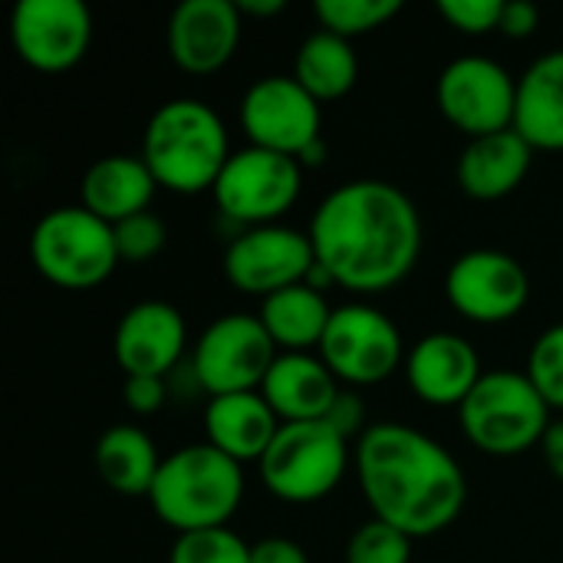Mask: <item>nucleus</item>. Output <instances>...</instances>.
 <instances>
[{
  "mask_svg": "<svg viewBox=\"0 0 563 563\" xmlns=\"http://www.w3.org/2000/svg\"><path fill=\"white\" fill-rule=\"evenodd\" d=\"M307 234L317 264L353 294H383L402 284L422 254L416 201L383 178L333 188L313 211Z\"/></svg>",
  "mask_w": 563,
  "mask_h": 563,
  "instance_id": "f257e3e1",
  "label": "nucleus"
},
{
  "mask_svg": "<svg viewBox=\"0 0 563 563\" xmlns=\"http://www.w3.org/2000/svg\"><path fill=\"white\" fill-rule=\"evenodd\" d=\"M356 478L373 518L412 541L452 528L468 498L462 465L435 439L402 422H376L360 435Z\"/></svg>",
  "mask_w": 563,
  "mask_h": 563,
  "instance_id": "f03ea898",
  "label": "nucleus"
},
{
  "mask_svg": "<svg viewBox=\"0 0 563 563\" xmlns=\"http://www.w3.org/2000/svg\"><path fill=\"white\" fill-rule=\"evenodd\" d=\"M142 158L152 168L158 188L175 195H201L214 188L231 142L221 115L201 99L162 102L142 135Z\"/></svg>",
  "mask_w": 563,
  "mask_h": 563,
  "instance_id": "7ed1b4c3",
  "label": "nucleus"
},
{
  "mask_svg": "<svg viewBox=\"0 0 563 563\" xmlns=\"http://www.w3.org/2000/svg\"><path fill=\"white\" fill-rule=\"evenodd\" d=\"M244 498L241 462L218 452L211 442L185 445L162 459L148 492L152 511L178 534L228 528Z\"/></svg>",
  "mask_w": 563,
  "mask_h": 563,
  "instance_id": "20e7f679",
  "label": "nucleus"
},
{
  "mask_svg": "<svg viewBox=\"0 0 563 563\" xmlns=\"http://www.w3.org/2000/svg\"><path fill=\"white\" fill-rule=\"evenodd\" d=\"M465 439L485 455L511 459L541 445L551 426V406L518 369H492L478 379L468 399L459 406Z\"/></svg>",
  "mask_w": 563,
  "mask_h": 563,
  "instance_id": "39448f33",
  "label": "nucleus"
},
{
  "mask_svg": "<svg viewBox=\"0 0 563 563\" xmlns=\"http://www.w3.org/2000/svg\"><path fill=\"white\" fill-rule=\"evenodd\" d=\"M30 257L49 284L89 290L109 280L119 264L115 231L82 205H63L36 221Z\"/></svg>",
  "mask_w": 563,
  "mask_h": 563,
  "instance_id": "423d86ee",
  "label": "nucleus"
},
{
  "mask_svg": "<svg viewBox=\"0 0 563 563\" xmlns=\"http://www.w3.org/2000/svg\"><path fill=\"white\" fill-rule=\"evenodd\" d=\"M257 465L271 495L290 505H310L340 485L350 465V449L323 419L284 422Z\"/></svg>",
  "mask_w": 563,
  "mask_h": 563,
  "instance_id": "0eeeda50",
  "label": "nucleus"
},
{
  "mask_svg": "<svg viewBox=\"0 0 563 563\" xmlns=\"http://www.w3.org/2000/svg\"><path fill=\"white\" fill-rule=\"evenodd\" d=\"M303 188V165L294 155L244 145L231 152L218 181V211L244 228L280 224V218L297 205Z\"/></svg>",
  "mask_w": 563,
  "mask_h": 563,
  "instance_id": "6e6552de",
  "label": "nucleus"
},
{
  "mask_svg": "<svg viewBox=\"0 0 563 563\" xmlns=\"http://www.w3.org/2000/svg\"><path fill=\"white\" fill-rule=\"evenodd\" d=\"M277 353L280 350L274 346L261 317L224 313L198 336L191 353V373L198 386L211 396L254 393L264 386Z\"/></svg>",
  "mask_w": 563,
  "mask_h": 563,
  "instance_id": "1a4fd4ad",
  "label": "nucleus"
},
{
  "mask_svg": "<svg viewBox=\"0 0 563 563\" xmlns=\"http://www.w3.org/2000/svg\"><path fill=\"white\" fill-rule=\"evenodd\" d=\"M406 356L402 333L373 303L333 307L330 327L320 343V360L346 386H376L389 379Z\"/></svg>",
  "mask_w": 563,
  "mask_h": 563,
  "instance_id": "9d476101",
  "label": "nucleus"
},
{
  "mask_svg": "<svg viewBox=\"0 0 563 563\" xmlns=\"http://www.w3.org/2000/svg\"><path fill=\"white\" fill-rule=\"evenodd\" d=\"M439 112L468 139L515 129L518 79L492 56H459L435 82Z\"/></svg>",
  "mask_w": 563,
  "mask_h": 563,
  "instance_id": "9b49d317",
  "label": "nucleus"
},
{
  "mask_svg": "<svg viewBox=\"0 0 563 563\" xmlns=\"http://www.w3.org/2000/svg\"><path fill=\"white\" fill-rule=\"evenodd\" d=\"M317 264L307 231L287 224L244 228L224 251V277L254 297H271L294 284H303Z\"/></svg>",
  "mask_w": 563,
  "mask_h": 563,
  "instance_id": "f8f14e48",
  "label": "nucleus"
},
{
  "mask_svg": "<svg viewBox=\"0 0 563 563\" xmlns=\"http://www.w3.org/2000/svg\"><path fill=\"white\" fill-rule=\"evenodd\" d=\"M449 303L472 323L515 320L531 300V277L521 261L495 247H475L455 257L445 274Z\"/></svg>",
  "mask_w": 563,
  "mask_h": 563,
  "instance_id": "ddd939ff",
  "label": "nucleus"
},
{
  "mask_svg": "<svg viewBox=\"0 0 563 563\" xmlns=\"http://www.w3.org/2000/svg\"><path fill=\"white\" fill-rule=\"evenodd\" d=\"M10 40L26 66L63 73L86 56L92 43V13L82 0H16Z\"/></svg>",
  "mask_w": 563,
  "mask_h": 563,
  "instance_id": "4468645a",
  "label": "nucleus"
},
{
  "mask_svg": "<svg viewBox=\"0 0 563 563\" xmlns=\"http://www.w3.org/2000/svg\"><path fill=\"white\" fill-rule=\"evenodd\" d=\"M320 102L294 76H261L241 99L247 142L280 155H300L320 135Z\"/></svg>",
  "mask_w": 563,
  "mask_h": 563,
  "instance_id": "2eb2a0df",
  "label": "nucleus"
},
{
  "mask_svg": "<svg viewBox=\"0 0 563 563\" xmlns=\"http://www.w3.org/2000/svg\"><path fill=\"white\" fill-rule=\"evenodd\" d=\"M241 43V10L234 0H185L168 20V53L178 69L218 73Z\"/></svg>",
  "mask_w": 563,
  "mask_h": 563,
  "instance_id": "dca6fc26",
  "label": "nucleus"
},
{
  "mask_svg": "<svg viewBox=\"0 0 563 563\" xmlns=\"http://www.w3.org/2000/svg\"><path fill=\"white\" fill-rule=\"evenodd\" d=\"M188 343V327L168 300L132 303L115 327V363L125 376H168Z\"/></svg>",
  "mask_w": 563,
  "mask_h": 563,
  "instance_id": "f3484780",
  "label": "nucleus"
},
{
  "mask_svg": "<svg viewBox=\"0 0 563 563\" xmlns=\"http://www.w3.org/2000/svg\"><path fill=\"white\" fill-rule=\"evenodd\" d=\"M485 376L478 350L449 330L429 333L422 340L412 343V350L406 353V379L409 389L429 402V406H462L468 399V393L478 386V379Z\"/></svg>",
  "mask_w": 563,
  "mask_h": 563,
  "instance_id": "a211bd4d",
  "label": "nucleus"
},
{
  "mask_svg": "<svg viewBox=\"0 0 563 563\" xmlns=\"http://www.w3.org/2000/svg\"><path fill=\"white\" fill-rule=\"evenodd\" d=\"M340 393V379L320 353H277L261 396L280 422H320Z\"/></svg>",
  "mask_w": 563,
  "mask_h": 563,
  "instance_id": "6ab92c4d",
  "label": "nucleus"
},
{
  "mask_svg": "<svg viewBox=\"0 0 563 563\" xmlns=\"http://www.w3.org/2000/svg\"><path fill=\"white\" fill-rule=\"evenodd\" d=\"M280 419L271 409V402L254 393H228V396H211L205 409V432L208 442L224 452L234 462H261L264 452L271 449L274 435L280 432Z\"/></svg>",
  "mask_w": 563,
  "mask_h": 563,
  "instance_id": "aec40b11",
  "label": "nucleus"
},
{
  "mask_svg": "<svg viewBox=\"0 0 563 563\" xmlns=\"http://www.w3.org/2000/svg\"><path fill=\"white\" fill-rule=\"evenodd\" d=\"M534 148L515 132H492L468 139V145L459 155V185L475 201H498L511 195L531 172Z\"/></svg>",
  "mask_w": 563,
  "mask_h": 563,
  "instance_id": "412c9836",
  "label": "nucleus"
},
{
  "mask_svg": "<svg viewBox=\"0 0 563 563\" xmlns=\"http://www.w3.org/2000/svg\"><path fill=\"white\" fill-rule=\"evenodd\" d=\"M515 132L534 152H563V49L538 56L518 76Z\"/></svg>",
  "mask_w": 563,
  "mask_h": 563,
  "instance_id": "4be33fe9",
  "label": "nucleus"
},
{
  "mask_svg": "<svg viewBox=\"0 0 563 563\" xmlns=\"http://www.w3.org/2000/svg\"><path fill=\"white\" fill-rule=\"evenodd\" d=\"M158 181L142 155H106L96 158L79 185L82 208L96 218L119 224L132 214L148 211Z\"/></svg>",
  "mask_w": 563,
  "mask_h": 563,
  "instance_id": "5701e85b",
  "label": "nucleus"
},
{
  "mask_svg": "<svg viewBox=\"0 0 563 563\" xmlns=\"http://www.w3.org/2000/svg\"><path fill=\"white\" fill-rule=\"evenodd\" d=\"M257 317L280 353H310V350H320L333 307L317 287L303 280V284H294L287 290L264 297Z\"/></svg>",
  "mask_w": 563,
  "mask_h": 563,
  "instance_id": "b1692460",
  "label": "nucleus"
},
{
  "mask_svg": "<svg viewBox=\"0 0 563 563\" xmlns=\"http://www.w3.org/2000/svg\"><path fill=\"white\" fill-rule=\"evenodd\" d=\"M158 465V449L139 426H112L96 442V472L119 495L148 498Z\"/></svg>",
  "mask_w": 563,
  "mask_h": 563,
  "instance_id": "393cba45",
  "label": "nucleus"
},
{
  "mask_svg": "<svg viewBox=\"0 0 563 563\" xmlns=\"http://www.w3.org/2000/svg\"><path fill=\"white\" fill-rule=\"evenodd\" d=\"M294 79L317 102L343 99L360 79V59H356L353 43L320 26L300 43L297 59H294Z\"/></svg>",
  "mask_w": 563,
  "mask_h": 563,
  "instance_id": "a878e982",
  "label": "nucleus"
},
{
  "mask_svg": "<svg viewBox=\"0 0 563 563\" xmlns=\"http://www.w3.org/2000/svg\"><path fill=\"white\" fill-rule=\"evenodd\" d=\"M399 10H402L399 0H317L313 3V13L323 23V30L346 40L379 30Z\"/></svg>",
  "mask_w": 563,
  "mask_h": 563,
  "instance_id": "bb28decb",
  "label": "nucleus"
},
{
  "mask_svg": "<svg viewBox=\"0 0 563 563\" xmlns=\"http://www.w3.org/2000/svg\"><path fill=\"white\" fill-rule=\"evenodd\" d=\"M168 563H251V544H244L231 528H205L178 534Z\"/></svg>",
  "mask_w": 563,
  "mask_h": 563,
  "instance_id": "cd10ccee",
  "label": "nucleus"
},
{
  "mask_svg": "<svg viewBox=\"0 0 563 563\" xmlns=\"http://www.w3.org/2000/svg\"><path fill=\"white\" fill-rule=\"evenodd\" d=\"M412 561V538L399 528L369 518L360 525L346 544V563H409Z\"/></svg>",
  "mask_w": 563,
  "mask_h": 563,
  "instance_id": "c85d7f7f",
  "label": "nucleus"
},
{
  "mask_svg": "<svg viewBox=\"0 0 563 563\" xmlns=\"http://www.w3.org/2000/svg\"><path fill=\"white\" fill-rule=\"evenodd\" d=\"M525 373L551 409H563V323L548 327L534 340Z\"/></svg>",
  "mask_w": 563,
  "mask_h": 563,
  "instance_id": "c756f323",
  "label": "nucleus"
},
{
  "mask_svg": "<svg viewBox=\"0 0 563 563\" xmlns=\"http://www.w3.org/2000/svg\"><path fill=\"white\" fill-rule=\"evenodd\" d=\"M112 231H115L119 261H129V264H145V261L158 257L168 241L165 221L152 211L132 214V218L112 224Z\"/></svg>",
  "mask_w": 563,
  "mask_h": 563,
  "instance_id": "7c9ffc66",
  "label": "nucleus"
},
{
  "mask_svg": "<svg viewBox=\"0 0 563 563\" xmlns=\"http://www.w3.org/2000/svg\"><path fill=\"white\" fill-rule=\"evenodd\" d=\"M435 7L445 16V23H452L459 33L485 36L501 26L505 0H439Z\"/></svg>",
  "mask_w": 563,
  "mask_h": 563,
  "instance_id": "2f4dec72",
  "label": "nucleus"
},
{
  "mask_svg": "<svg viewBox=\"0 0 563 563\" xmlns=\"http://www.w3.org/2000/svg\"><path fill=\"white\" fill-rule=\"evenodd\" d=\"M323 422H327L336 435H343L346 442H350L353 435H363V432H366V406H363L360 393L340 389L336 399H333V406L327 409Z\"/></svg>",
  "mask_w": 563,
  "mask_h": 563,
  "instance_id": "473e14b6",
  "label": "nucleus"
},
{
  "mask_svg": "<svg viewBox=\"0 0 563 563\" xmlns=\"http://www.w3.org/2000/svg\"><path fill=\"white\" fill-rule=\"evenodd\" d=\"M122 399L135 416H152L165 406L168 399V386L165 376H125L122 386Z\"/></svg>",
  "mask_w": 563,
  "mask_h": 563,
  "instance_id": "72a5a7b5",
  "label": "nucleus"
},
{
  "mask_svg": "<svg viewBox=\"0 0 563 563\" xmlns=\"http://www.w3.org/2000/svg\"><path fill=\"white\" fill-rule=\"evenodd\" d=\"M541 23V10L538 3L531 0H505V10H501V33L511 36V40H525L538 30Z\"/></svg>",
  "mask_w": 563,
  "mask_h": 563,
  "instance_id": "f704fd0d",
  "label": "nucleus"
},
{
  "mask_svg": "<svg viewBox=\"0 0 563 563\" xmlns=\"http://www.w3.org/2000/svg\"><path fill=\"white\" fill-rule=\"evenodd\" d=\"M251 563H310V558L290 538H264L251 544Z\"/></svg>",
  "mask_w": 563,
  "mask_h": 563,
  "instance_id": "c9c22d12",
  "label": "nucleus"
},
{
  "mask_svg": "<svg viewBox=\"0 0 563 563\" xmlns=\"http://www.w3.org/2000/svg\"><path fill=\"white\" fill-rule=\"evenodd\" d=\"M541 455H544L551 475L563 482V419L548 426V432H544V439H541Z\"/></svg>",
  "mask_w": 563,
  "mask_h": 563,
  "instance_id": "e433bc0d",
  "label": "nucleus"
},
{
  "mask_svg": "<svg viewBox=\"0 0 563 563\" xmlns=\"http://www.w3.org/2000/svg\"><path fill=\"white\" fill-rule=\"evenodd\" d=\"M234 3H238L241 16H274L287 7L284 0H234Z\"/></svg>",
  "mask_w": 563,
  "mask_h": 563,
  "instance_id": "4c0bfd02",
  "label": "nucleus"
},
{
  "mask_svg": "<svg viewBox=\"0 0 563 563\" xmlns=\"http://www.w3.org/2000/svg\"><path fill=\"white\" fill-rule=\"evenodd\" d=\"M323 158H327V142H323V139L310 142V145L297 155V162H300V165H320Z\"/></svg>",
  "mask_w": 563,
  "mask_h": 563,
  "instance_id": "58836bf2",
  "label": "nucleus"
}]
</instances>
